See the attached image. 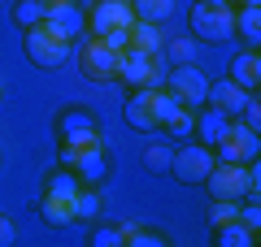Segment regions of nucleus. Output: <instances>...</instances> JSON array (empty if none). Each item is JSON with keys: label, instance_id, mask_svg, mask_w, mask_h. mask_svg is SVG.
<instances>
[{"label": "nucleus", "instance_id": "nucleus-17", "mask_svg": "<svg viewBox=\"0 0 261 247\" xmlns=\"http://www.w3.org/2000/svg\"><path fill=\"white\" fill-rule=\"evenodd\" d=\"M92 126H96V117L87 104H70V109L57 113V139H74L79 130H92Z\"/></svg>", "mask_w": 261, "mask_h": 247}, {"label": "nucleus", "instance_id": "nucleus-8", "mask_svg": "<svg viewBox=\"0 0 261 247\" xmlns=\"http://www.w3.org/2000/svg\"><path fill=\"white\" fill-rule=\"evenodd\" d=\"M130 22H135L130 0H96L92 9H83V30L96 35V39H100L105 30H113V26H130Z\"/></svg>", "mask_w": 261, "mask_h": 247}, {"label": "nucleus", "instance_id": "nucleus-3", "mask_svg": "<svg viewBox=\"0 0 261 247\" xmlns=\"http://www.w3.org/2000/svg\"><path fill=\"white\" fill-rule=\"evenodd\" d=\"M161 87H166L183 109H200V104H205V91H209V74L196 61H187V65H174V70L161 78Z\"/></svg>", "mask_w": 261, "mask_h": 247}, {"label": "nucleus", "instance_id": "nucleus-29", "mask_svg": "<svg viewBox=\"0 0 261 247\" xmlns=\"http://www.w3.org/2000/svg\"><path fill=\"white\" fill-rule=\"evenodd\" d=\"M152 104H157V126H166V121H170V117H174V113H178V109H183V104H178V100H174V96H170V91H166V87H157V91H152Z\"/></svg>", "mask_w": 261, "mask_h": 247}, {"label": "nucleus", "instance_id": "nucleus-12", "mask_svg": "<svg viewBox=\"0 0 261 247\" xmlns=\"http://www.w3.org/2000/svg\"><path fill=\"white\" fill-rule=\"evenodd\" d=\"M152 91L157 87H135L126 96V126L130 130H157V104H152Z\"/></svg>", "mask_w": 261, "mask_h": 247}, {"label": "nucleus", "instance_id": "nucleus-32", "mask_svg": "<svg viewBox=\"0 0 261 247\" xmlns=\"http://www.w3.org/2000/svg\"><path fill=\"white\" fill-rule=\"evenodd\" d=\"M100 39L113 48V52H126V48H130V26H113V30H105Z\"/></svg>", "mask_w": 261, "mask_h": 247}, {"label": "nucleus", "instance_id": "nucleus-16", "mask_svg": "<svg viewBox=\"0 0 261 247\" xmlns=\"http://www.w3.org/2000/svg\"><path fill=\"white\" fill-rule=\"evenodd\" d=\"M231 82H240L244 91H257L261 87V56H257V48H244V52L231 56Z\"/></svg>", "mask_w": 261, "mask_h": 247}, {"label": "nucleus", "instance_id": "nucleus-15", "mask_svg": "<svg viewBox=\"0 0 261 247\" xmlns=\"http://www.w3.org/2000/svg\"><path fill=\"white\" fill-rule=\"evenodd\" d=\"M74 178L83 187H100L105 178H109V156H105V147H87V152H79L74 156Z\"/></svg>", "mask_w": 261, "mask_h": 247}, {"label": "nucleus", "instance_id": "nucleus-10", "mask_svg": "<svg viewBox=\"0 0 261 247\" xmlns=\"http://www.w3.org/2000/svg\"><path fill=\"white\" fill-rule=\"evenodd\" d=\"M231 35H240L244 48H261V5L257 0H240L231 9Z\"/></svg>", "mask_w": 261, "mask_h": 247}, {"label": "nucleus", "instance_id": "nucleus-25", "mask_svg": "<svg viewBox=\"0 0 261 247\" xmlns=\"http://www.w3.org/2000/svg\"><path fill=\"white\" fill-rule=\"evenodd\" d=\"M130 9L144 22H166L170 13H174V0H130Z\"/></svg>", "mask_w": 261, "mask_h": 247}, {"label": "nucleus", "instance_id": "nucleus-11", "mask_svg": "<svg viewBox=\"0 0 261 247\" xmlns=\"http://www.w3.org/2000/svg\"><path fill=\"white\" fill-rule=\"evenodd\" d=\"M44 26L53 30L57 39H65V44H79V39L87 35V30H83V9H79V5H61V9H48V13H44Z\"/></svg>", "mask_w": 261, "mask_h": 247}, {"label": "nucleus", "instance_id": "nucleus-22", "mask_svg": "<svg viewBox=\"0 0 261 247\" xmlns=\"http://www.w3.org/2000/svg\"><path fill=\"white\" fill-rule=\"evenodd\" d=\"M79 178H74V169L70 165H61V169H53V174L44 178V195H57V200H74V191H79Z\"/></svg>", "mask_w": 261, "mask_h": 247}, {"label": "nucleus", "instance_id": "nucleus-6", "mask_svg": "<svg viewBox=\"0 0 261 247\" xmlns=\"http://www.w3.org/2000/svg\"><path fill=\"white\" fill-rule=\"evenodd\" d=\"M79 70H83L92 82H113L118 78V52H113L105 39L83 35L79 39Z\"/></svg>", "mask_w": 261, "mask_h": 247}, {"label": "nucleus", "instance_id": "nucleus-18", "mask_svg": "<svg viewBox=\"0 0 261 247\" xmlns=\"http://www.w3.org/2000/svg\"><path fill=\"white\" fill-rule=\"evenodd\" d=\"M130 48H140V52H152V56H157L161 48H166V39H161V22L135 18V22H130Z\"/></svg>", "mask_w": 261, "mask_h": 247}, {"label": "nucleus", "instance_id": "nucleus-7", "mask_svg": "<svg viewBox=\"0 0 261 247\" xmlns=\"http://www.w3.org/2000/svg\"><path fill=\"white\" fill-rule=\"evenodd\" d=\"M161 65L152 52H140V48H126V52H118V82H126L130 91L135 87H161Z\"/></svg>", "mask_w": 261, "mask_h": 247}, {"label": "nucleus", "instance_id": "nucleus-23", "mask_svg": "<svg viewBox=\"0 0 261 247\" xmlns=\"http://www.w3.org/2000/svg\"><path fill=\"white\" fill-rule=\"evenodd\" d=\"M122 243H140V247H166L170 238L157 226H140V221H126L122 226Z\"/></svg>", "mask_w": 261, "mask_h": 247}, {"label": "nucleus", "instance_id": "nucleus-33", "mask_svg": "<svg viewBox=\"0 0 261 247\" xmlns=\"http://www.w3.org/2000/svg\"><path fill=\"white\" fill-rule=\"evenodd\" d=\"M235 221H244L248 230H261V208H257V200H252L248 208H240V217H235Z\"/></svg>", "mask_w": 261, "mask_h": 247}, {"label": "nucleus", "instance_id": "nucleus-9", "mask_svg": "<svg viewBox=\"0 0 261 247\" xmlns=\"http://www.w3.org/2000/svg\"><path fill=\"white\" fill-rule=\"evenodd\" d=\"M257 152H261V139H257V130L244 126V121H231L226 139H222V143H214V156H218V161H235V165L257 161Z\"/></svg>", "mask_w": 261, "mask_h": 247}, {"label": "nucleus", "instance_id": "nucleus-19", "mask_svg": "<svg viewBox=\"0 0 261 247\" xmlns=\"http://www.w3.org/2000/svg\"><path fill=\"white\" fill-rule=\"evenodd\" d=\"M35 212H39V221L44 226H74V208H70V200H57V195H39V204H35Z\"/></svg>", "mask_w": 261, "mask_h": 247}, {"label": "nucleus", "instance_id": "nucleus-34", "mask_svg": "<svg viewBox=\"0 0 261 247\" xmlns=\"http://www.w3.org/2000/svg\"><path fill=\"white\" fill-rule=\"evenodd\" d=\"M13 238H18V230H13V221H9V217H0V247H9Z\"/></svg>", "mask_w": 261, "mask_h": 247}, {"label": "nucleus", "instance_id": "nucleus-5", "mask_svg": "<svg viewBox=\"0 0 261 247\" xmlns=\"http://www.w3.org/2000/svg\"><path fill=\"white\" fill-rule=\"evenodd\" d=\"M214 147H205V143H187L183 139V147H174V156H170V174L178 178L183 187H200L205 182V174L214 169Z\"/></svg>", "mask_w": 261, "mask_h": 247}, {"label": "nucleus", "instance_id": "nucleus-24", "mask_svg": "<svg viewBox=\"0 0 261 247\" xmlns=\"http://www.w3.org/2000/svg\"><path fill=\"white\" fill-rule=\"evenodd\" d=\"M170 156H174V147H170V143H148L140 161H144L148 174H170Z\"/></svg>", "mask_w": 261, "mask_h": 247}, {"label": "nucleus", "instance_id": "nucleus-1", "mask_svg": "<svg viewBox=\"0 0 261 247\" xmlns=\"http://www.w3.org/2000/svg\"><path fill=\"white\" fill-rule=\"evenodd\" d=\"M200 187L209 191V200H257L248 165H235V161H214V169L205 174Z\"/></svg>", "mask_w": 261, "mask_h": 247}, {"label": "nucleus", "instance_id": "nucleus-27", "mask_svg": "<svg viewBox=\"0 0 261 247\" xmlns=\"http://www.w3.org/2000/svg\"><path fill=\"white\" fill-rule=\"evenodd\" d=\"M192 126H196V109H178L161 130H166L170 139H192Z\"/></svg>", "mask_w": 261, "mask_h": 247}, {"label": "nucleus", "instance_id": "nucleus-35", "mask_svg": "<svg viewBox=\"0 0 261 247\" xmlns=\"http://www.w3.org/2000/svg\"><path fill=\"white\" fill-rule=\"evenodd\" d=\"M61 5H79V0H44V9H61Z\"/></svg>", "mask_w": 261, "mask_h": 247}, {"label": "nucleus", "instance_id": "nucleus-13", "mask_svg": "<svg viewBox=\"0 0 261 247\" xmlns=\"http://www.w3.org/2000/svg\"><path fill=\"white\" fill-rule=\"evenodd\" d=\"M226 130H231V117H226L222 109H214V104H200V109H196V126H192V135L200 139L205 147L222 143Z\"/></svg>", "mask_w": 261, "mask_h": 247}, {"label": "nucleus", "instance_id": "nucleus-37", "mask_svg": "<svg viewBox=\"0 0 261 247\" xmlns=\"http://www.w3.org/2000/svg\"><path fill=\"white\" fill-rule=\"evenodd\" d=\"M5 5H9V0H0V9H5Z\"/></svg>", "mask_w": 261, "mask_h": 247}, {"label": "nucleus", "instance_id": "nucleus-2", "mask_svg": "<svg viewBox=\"0 0 261 247\" xmlns=\"http://www.w3.org/2000/svg\"><path fill=\"white\" fill-rule=\"evenodd\" d=\"M187 26H192L196 44H226L231 39V5L196 0L192 9H187Z\"/></svg>", "mask_w": 261, "mask_h": 247}, {"label": "nucleus", "instance_id": "nucleus-14", "mask_svg": "<svg viewBox=\"0 0 261 247\" xmlns=\"http://www.w3.org/2000/svg\"><path fill=\"white\" fill-rule=\"evenodd\" d=\"M248 96H252V91H244L240 82H231V78H218V82H209V91H205V104L222 109L226 117H240V109L248 104Z\"/></svg>", "mask_w": 261, "mask_h": 247}, {"label": "nucleus", "instance_id": "nucleus-21", "mask_svg": "<svg viewBox=\"0 0 261 247\" xmlns=\"http://www.w3.org/2000/svg\"><path fill=\"white\" fill-rule=\"evenodd\" d=\"M70 208H74V221H96V217H100V208H105L100 187H79L74 200H70Z\"/></svg>", "mask_w": 261, "mask_h": 247}, {"label": "nucleus", "instance_id": "nucleus-20", "mask_svg": "<svg viewBox=\"0 0 261 247\" xmlns=\"http://www.w3.org/2000/svg\"><path fill=\"white\" fill-rule=\"evenodd\" d=\"M218 247H252L257 243V230H248L244 221H226V226H214L209 230Z\"/></svg>", "mask_w": 261, "mask_h": 247}, {"label": "nucleus", "instance_id": "nucleus-26", "mask_svg": "<svg viewBox=\"0 0 261 247\" xmlns=\"http://www.w3.org/2000/svg\"><path fill=\"white\" fill-rule=\"evenodd\" d=\"M44 0H13V22H18L22 30L27 26H39V22H44Z\"/></svg>", "mask_w": 261, "mask_h": 247}, {"label": "nucleus", "instance_id": "nucleus-36", "mask_svg": "<svg viewBox=\"0 0 261 247\" xmlns=\"http://www.w3.org/2000/svg\"><path fill=\"white\" fill-rule=\"evenodd\" d=\"M218 5H231V9H235V5H240V0H218Z\"/></svg>", "mask_w": 261, "mask_h": 247}, {"label": "nucleus", "instance_id": "nucleus-28", "mask_svg": "<svg viewBox=\"0 0 261 247\" xmlns=\"http://www.w3.org/2000/svg\"><path fill=\"white\" fill-rule=\"evenodd\" d=\"M240 217V200H214L209 204V230L214 226H226V221Z\"/></svg>", "mask_w": 261, "mask_h": 247}, {"label": "nucleus", "instance_id": "nucleus-4", "mask_svg": "<svg viewBox=\"0 0 261 247\" xmlns=\"http://www.w3.org/2000/svg\"><path fill=\"white\" fill-rule=\"evenodd\" d=\"M22 48H27V61L35 65V70H57V65L70 61V48L65 39H57L53 30L39 22V26H27V39H22Z\"/></svg>", "mask_w": 261, "mask_h": 247}, {"label": "nucleus", "instance_id": "nucleus-30", "mask_svg": "<svg viewBox=\"0 0 261 247\" xmlns=\"http://www.w3.org/2000/svg\"><path fill=\"white\" fill-rule=\"evenodd\" d=\"M87 243L92 247H122V226H96L87 234Z\"/></svg>", "mask_w": 261, "mask_h": 247}, {"label": "nucleus", "instance_id": "nucleus-31", "mask_svg": "<svg viewBox=\"0 0 261 247\" xmlns=\"http://www.w3.org/2000/svg\"><path fill=\"white\" fill-rule=\"evenodd\" d=\"M166 52H170L174 65H187L196 56V39H174V44H166Z\"/></svg>", "mask_w": 261, "mask_h": 247}]
</instances>
